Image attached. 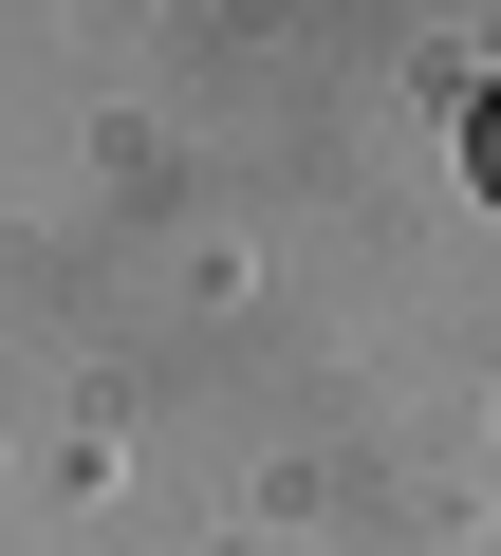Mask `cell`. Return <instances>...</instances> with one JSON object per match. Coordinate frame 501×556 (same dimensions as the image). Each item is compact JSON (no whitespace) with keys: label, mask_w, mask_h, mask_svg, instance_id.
<instances>
[{"label":"cell","mask_w":501,"mask_h":556,"mask_svg":"<svg viewBox=\"0 0 501 556\" xmlns=\"http://www.w3.org/2000/svg\"><path fill=\"white\" fill-rule=\"evenodd\" d=\"M483 186H501V93H483Z\"/></svg>","instance_id":"1"}]
</instances>
